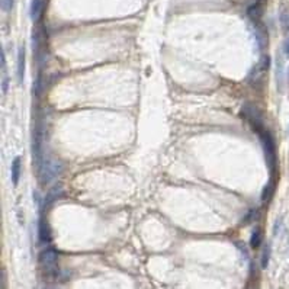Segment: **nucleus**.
<instances>
[{
	"label": "nucleus",
	"instance_id": "9b49d317",
	"mask_svg": "<svg viewBox=\"0 0 289 289\" xmlns=\"http://www.w3.org/2000/svg\"><path fill=\"white\" fill-rule=\"evenodd\" d=\"M270 254H272V247L270 244H266V247L262 253V269H267L269 266V260H270Z\"/></svg>",
	"mask_w": 289,
	"mask_h": 289
},
{
	"label": "nucleus",
	"instance_id": "a211bd4d",
	"mask_svg": "<svg viewBox=\"0 0 289 289\" xmlns=\"http://www.w3.org/2000/svg\"><path fill=\"white\" fill-rule=\"evenodd\" d=\"M288 79H289V69H288Z\"/></svg>",
	"mask_w": 289,
	"mask_h": 289
},
{
	"label": "nucleus",
	"instance_id": "2eb2a0df",
	"mask_svg": "<svg viewBox=\"0 0 289 289\" xmlns=\"http://www.w3.org/2000/svg\"><path fill=\"white\" fill-rule=\"evenodd\" d=\"M0 55H1V70L4 72V69H6V54H4V49H1Z\"/></svg>",
	"mask_w": 289,
	"mask_h": 289
},
{
	"label": "nucleus",
	"instance_id": "f257e3e1",
	"mask_svg": "<svg viewBox=\"0 0 289 289\" xmlns=\"http://www.w3.org/2000/svg\"><path fill=\"white\" fill-rule=\"evenodd\" d=\"M257 135L260 138V143H262V147H263V151H265V156H266V162H267V166L270 169V173H273L275 167H276V144H275V138L266 128L259 129Z\"/></svg>",
	"mask_w": 289,
	"mask_h": 289
},
{
	"label": "nucleus",
	"instance_id": "0eeeda50",
	"mask_svg": "<svg viewBox=\"0 0 289 289\" xmlns=\"http://www.w3.org/2000/svg\"><path fill=\"white\" fill-rule=\"evenodd\" d=\"M275 186H276L275 180H270V182L263 188V191H262V202H263V204H269V202H270V199L273 198L275 189H276Z\"/></svg>",
	"mask_w": 289,
	"mask_h": 289
},
{
	"label": "nucleus",
	"instance_id": "7ed1b4c3",
	"mask_svg": "<svg viewBox=\"0 0 289 289\" xmlns=\"http://www.w3.org/2000/svg\"><path fill=\"white\" fill-rule=\"evenodd\" d=\"M63 167L60 163L55 162H44L42 166L38 169V174H40V180L41 183L47 185L49 183L52 179H55L60 173H61Z\"/></svg>",
	"mask_w": 289,
	"mask_h": 289
},
{
	"label": "nucleus",
	"instance_id": "f03ea898",
	"mask_svg": "<svg viewBox=\"0 0 289 289\" xmlns=\"http://www.w3.org/2000/svg\"><path fill=\"white\" fill-rule=\"evenodd\" d=\"M58 254L52 248H47L40 254V266L47 276H55L58 270Z\"/></svg>",
	"mask_w": 289,
	"mask_h": 289
},
{
	"label": "nucleus",
	"instance_id": "39448f33",
	"mask_svg": "<svg viewBox=\"0 0 289 289\" xmlns=\"http://www.w3.org/2000/svg\"><path fill=\"white\" fill-rule=\"evenodd\" d=\"M16 73H18L19 83H24V77H25V48L24 47H21L19 52H18V69H16Z\"/></svg>",
	"mask_w": 289,
	"mask_h": 289
},
{
	"label": "nucleus",
	"instance_id": "9d476101",
	"mask_svg": "<svg viewBox=\"0 0 289 289\" xmlns=\"http://www.w3.org/2000/svg\"><path fill=\"white\" fill-rule=\"evenodd\" d=\"M263 241V231L260 228H254L251 236H250V247L259 248Z\"/></svg>",
	"mask_w": 289,
	"mask_h": 289
},
{
	"label": "nucleus",
	"instance_id": "20e7f679",
	"mask_svg": "<svg viewBox=\"0 0 289 289\" xmlns=\"http://www.w3.org/2000/svg\"><path fill=\"white\" fill-rule=\"evenodd\" d=\"M21 176H22V159L15 157L13 162H12V166H10V179H12L13 186L19 185Z\"/></svg>",
	"mask_w": 289,
	"mask_h": 289
},
{
	"label": "nucleus",
	"instance_id": "dca6fc26",
	"mask_svg": "<svg viewBox=\"0 0 289 289\" xmlns=\"http://www.w3.org/2000/svg\"><path fill=\"white\" fill-rule=\"evenodd\" d=\"M1 288H6V272L4 269H1V284H0Z\"/></svg>",
	"mask_w": 289,
	"mask_h": 289
},
{
	"label": "nucleus",
	"instance_id": "1a4fd4ad",
	"mask_svg": "<svg viewBox=\"0 0 289 289\" xmlns=\"http://www.w3.org/2000/svg\"><path fill=\"white\" fill-rule=\"evenodd\" d=\"M63 196V188L58 185V186H54L49 192H48V195H47V198H45V204L47 205H51L52 202H55L57 199H60Z\"/></svg>",
	"mask_w": 289,
	"mask_h": 289
},
{
	"label": "nucleus",
	"instance_id": "ddd939ff",
	"mask_svg": "<svg viewBox=\"0 0 289 289\" xmlns=\"http://www.w3.org/2000/svg\"><path fill=\"white\" fill-rule=\"evenodd\" d=\"M13 4H15V0H1V7L6 12H10L13 9Z\"/></svg>",
	"mask_w": 289,
	"mask_h": 289
},
{
	"label": "nucleus",
	"instance_id": "6e6552de",
	"mask_svg": "<svg viewBox=\"0 0 289 289\" xmlns=\"http://www.w3.org/2000/svg\"><path fill=\"white\" fill-rule=\"evenodd\" d=\"M44 10V1L42 0H32L31 9H29V16L32 21H38Z\"/></svg>",
	"mask_w": 289,
	"mask_h": 289
},
{
	"label": "nucleus",
	"instance_id": "f3484780",
	"mask_svg": "<svg viewBox=\"0 0 289 289\" xmlns=\"http://www.w3.org/2000/svg\"><path fill=\"white\" fill-rule=\"evenodd\" d=\"M284 51H285V54H288L289 55V38L285 41V44H284Z\"/></svg>",
	"mask_w": 289,
	"mask_h": 289
},
{
	"label": "nucleus",
	"instance_id": "f8f14e48",
	"mask_svg": "<svg viewBox=\"0 0 289 289\" xmlns=\"http://www.w3.org/2000/svg\"><path fill=\"white\" fill-rule=\"evenodd\" d=\"M279 21L281 25L285 31H289V9H282L281 15H279Z\"/></svg>",
	"mask_w": 289,
	"mask_h": 289
},
{
	"label": "nucleus",
	"instance_id": "4468645a",
	"mask_svg": "<svg viewBox=\"0 0 289 289\" xmlns=\"http://www.w3.org/2000/svg\"><path fill=\"white\" fill-rule=\"evenodd\" d=\"M9 79L7 77H4L3 79V82H1V92H3V95H6L7 93V89H9Z\"/></svg>",
	"mask_w": 289,
	"mask_h": 289
},
{
	"label": "nucleus",
	"instance_id": "423d86ee",
	"mask_svg": "<svg viewBox=\"0 0 289 289\" xmlns=\"http://www.w3.org/2000/svg\"><path fill=\"white\" fill-rule=\"evenodd\" d=\"M38 237L41 240V243H49L51 241V230L48 222L41 218L40 219V227H38Z\"/></svg>",
	"mask_w": 289,
	"mask_h": 289
}]
</instances>
